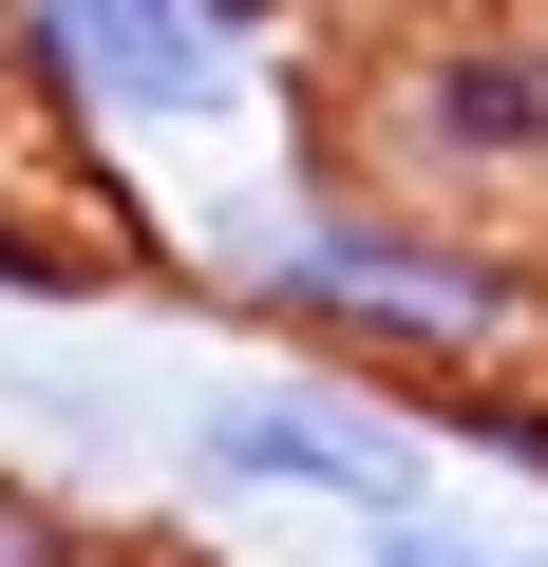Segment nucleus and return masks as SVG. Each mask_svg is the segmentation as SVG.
I'll list each match as a JSON object with an SVG mask.
<instances>
[{
  "label": "nucleus",
  "mask_w": 548,
  "mask_h": 567,
  "mask_svg": "<svg viewBox=\"0 0 548 567\" xmlns=\"http://www.w3.org/2000/svg\"><path fill=\"white\" fill-rule=\"evenodd\" d=\"M152 265H189L227 322H265L285 360H341V379H379V398H416V416L548 360V246H492V227L341 171L322 133H285L227 208L152 227Z\"/></svg>",
  "instance_id": "f257e3e1"
},
{
  "label": "nucleus",
  "mask_w": 548,
  "mask_h": 567,
  "mask_svg": "<svg viewBox=\"0 0 548 567\" xmlns=\"http://www.w3.org/2000/svg\"><path fill=\"white\" fill-rule=\"evenodd\" d=\"M303 133L492 246H548V0L492 20H322Z\"/></svg>",
  "instance_id": "f03ea898"
},
{
  "label": "nucleus",
  "mask_w": 548,
  "mask_h": 567,
  "mask_svg": "<svg viewBox=\"0 0 548 567\" xmlns=\"http://www.w3.org/2000/svg\"><path fill=\"white\" fill-rule=\"evenodd\" d=\"M0 76H20V114H39L76 171L208 152V133H246V114L303 133L322 0H0Z\"/></svg>",
  "instance_id": "7ed1b4c3"
},
{
  "label": "nucleus",
  "mask_w": 548,
  "mask_h": 567,
  "mask_svg": "<svg viewBox=\"0 0 548 567\" xmlns=\"http://www.w3.org/2000/svg\"><path fill=\"white\" fill-rule=\"evenodd\" d=\"M170 473H189V492H227V511L416 529V511H435V473H454V435H435L416 398L341 379V360H265V379H208V398L170 416Z\"/></svg>",
  "instance_id": "20e7f679"
},
{
  "label": "nucleus",
  "mask_w": 548,
  "mask_h": 567,
  "mask_svg": "<svg viewBox=\"0 0 548 567\" xmlns=\"http://www.w3.org/2000/svg\"><path fill=\"white\" fill-rule=\"evenodd\" d=\"M20 171H76V152H0V303H95L114 265H152L133 227H58Z\"/></svg>",
  "instance_id": "39448f33"
},
{
  "label": "nucleus",
  "mask_w": 548,
  "mask_h": 567,
  "mask_svg": "<svg viewBox=\"0 0 548 567\" xmlns=\"http://www.w3.org/2000/svg\"><path fill=\"white\" fill-rule=\"evenodd\" d=\"M0 567H170V548H152V529H114V511H76L58 473L0 454Z\"/></svg>",
  "instance_id": "423d86ee"
},
{
  "label": "nucleus",
  "mask_w": 548,
  "mask_h": 567,
  "mask_svg": "<svg viewBox=\"0 0 548 567\" xmlns=\"http://www.w3.org/2000/svg\"><path fill=\"white\" fill-rule=\"evenodd\" d=\"M360 567H548L529 529H454V511H416V529H360Z\"/></svg>",
  "instance_id": "0eeeda50"
},
{
  "label": "nucleus",
  "mask_w": 548,
  "mask_h": 567,
  "mask_svg": "<svg viewBox=\"0 0 548 567\" xmlns=\"http://www.w3.org/2000/svg\"><path fill=\"white\" fill-rule=\"evenodd\" d=\"M322 20H492V0H322Z\"/></svg>",
  "instance_id": "6e6552de"
}]
</instances>
